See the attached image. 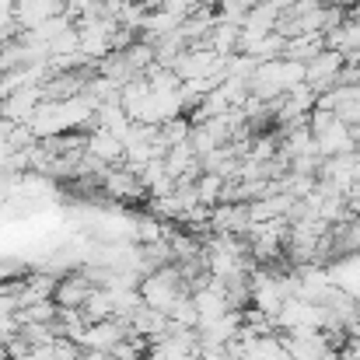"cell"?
<instances>
[{
    "label": "cell",
    "instance_id": "5b68a950",
    "mask_svg": "<svg viewBox=\"0 0 360 360\" xmlns=\"http://www.w3.org/2000/svg\"><path fill=\"white\" fill-rule=\"evenodd\" d=\"M42 102V88L39 84H25V88H14L4 102H0V116L14 122H28V116L35 112V105Z\"/></svg>",
    "mask_w": 360,
    "mask_h": 360
},
{
    "label": "cell",
    "instance_id": "6da1fadb",
    "mask_svg": "<svg viewBox=\"0 0 360 360\" xmlns=\"http://www.w3.org/2000/svg\"><path fill=\"white\" fill-rule=\"evenodd\" d=\"M136 290H140V297H143L147 308H158V311L168 315V308L175 304V297L186 294L189 287H186V280L179 276V266L168 262V266H158V269L143 273L140 283H136Z\"/></svg>",
    "mask_w": 360,
    "mask_h": 360
},
{
    "label": "cell",
    "instance_id": "52a82bcc",
    "mask_svg": "<svg viewBox=\"0 0 360 360\" xmlns=\"http://www.w3.org/2000/svg\"><path fill=\"white\" fill-rule=\"evenodd\" d=\"M238 42H241V25L217 18L214 28H210V35H207V46H210L217 56H231V53H238Z\"/></svg>",
    "mask_w": 360,
    "mask_h": 360
},
{
    "label": "cell",
    "instance_id": "9c48e42d",
    "mask_svg": "<svg viewBox=\"0 0 360 360\" xmlns=\"http://www.w3.org/2000/svg\"><path fill=\"white\" fill-rule=\"evenodd\" d=\"M56 301L53 297H42V301H32V304H21L14 311V322L18 326H28V322H53L56 319Z\"/></svg>",
    "mask_w": 360,
    "mask_h": 360
},
{
    "label": "cell",
    "instance_id": "8992f818",
    "mask_svg": "<svg viewBox=\"0 0 360 360\" xmlns=\"http://www.w3.org/2000/svg\"><path fill=\"white\" fill-rule=\"evenodd\" d=\"M60 11H63V0H18L14 4V21L21 28H35L46 18L60 14Z\"/></svg>",
    "mask_w": 360,
    "mask_h": 360
},
{
    "label": "cell",
    "instance_id": "7c38bea8",
    "mask_svg": "<svg viewBox=\"0 0 360 360\" xmlns=\"http://www.w3.org/2000/svg\"><path fill=\"white\" fill-rule=\"evenodd\" d=\"M329 4H333V7H343V11H350L357 0H329Z\"/></svg>",
    "mask_w": 360,
    "mask_h": 360
},
{
    "label": "cell",
    "instance_id": "277c9868",
    "mask_svg": "<svg viewBox=\"0 0 360 360\" xmlns=\"http://www.w3.org/2000/svg\"><path fill=\"white\" fill-rule=\"evenodd\" d=\"M91 290H95V283L88 280V273H84V269H74V273H67V276L56 280L53 301H56L60 308H81L84 297H88Z\"/></svg>",
    "mask_w": 360,
    "mask_h": 360
},
{
    "label": "cell",
    "instance_id": "4fadbf2b",
    "mask_svg": "<svg viewBox=\"0 0 360 360\" xmlns=\"http://www.w3.org/2000/svg\"><path fill=\"white\" fill-rule=\"evenodd\" d=\"M196 360H224V357H214V354H196Z\"/></svg>",
    "mask_w": 360,
    "mask_h": 360
},
{
    "label": "cell",
    "instance_id": "3957f363",
    "mask_svg": "<svg viewBox=\"0 0 360 360\" xmlns=\"http://www.w3.org/2000/svg\"><path fill=\"white\" fill-rule=\"evenodd\" d=\"M84 150L91 154V158H98L102 165H122V154H126V147H122V140L116 133H109V129H102V126H91L88 133H84Z\"/></svg>",
    "mask_w": 360,
    "mask_h": 360
},
{
    "label": "cell",
    "instance_id": "8fae6325",
    "mask_svg": "<svg viewBox=\"0 0 360 360\" xmlns=\"http://www.w3.org/2000/svg\"><path fill=\"white\" fill-rule=\"evenodd\" d=\"M168 319H172L175 326H186V329H196V326H200V311H196V304H193V294H189V290L175 297V304L168 308Z\"/></svg>",
    "mask_w": 360,
    "mask_h": 360
},
{
    "label": "cell",
    "instance_id": "7a4b0ae2",
    "mask_svg": "<svg viewBox=\"0 0 360 360\" xmlns=\"http://www.w3.org/2000/svg\"><path fill=\"white\" fill-rule=\"evenodd\" d=\"M102 193H105L109 200H120V203H140V200L147 196V189L140 186V179H136L133 172H126L122 165L105 168V175H102Z\"/></svg>",
    "mask_w": 360,
    "mask_h": 360
},
{
    "label": "cell",
    "instance_id": "5bb4252c",
    "mask_svg": "<svg viewBox=\"0 0 360 360\" xmlns=\"http://www.w3.org/2000/svg\"><path fill=\"white\" fill-rule=\"evenodd\" d=\"M63 4H67V0H63Z\"/></svg>",
    "mask_w": 360,
    "mask_h": 360
},
{
    "label": "cell",
    "instance_id": "30bf717a",
    "mask_svg": "<svg viewBox=\"0 0 360 360\" xmlns=\"http://www.w3.org/2000/svg\"><path fill=\"white\" fill-rule=\"evenodd\" d=\"M81 311H84V319H88V322H102V319H112V297H109V290H105V287H95V290H91V294L84 297Z\"/></svg>",
    "mask_w": 360,
    "mask_h": 360
},
{
    "label": "cell",
    "instance_id": "ba28073f",
    "mask_svg": "<svg viewBox=\"0 0 360 360\" xmlns=\"http://www.w3.org/2000/svg\"><path fill=\"white\" fill-rule=\"evenodd\" d=\"M224 182H228V179H221L217 172H200L196 182H193L196 200H200L203 207H217V203H221V193H224Z\"/></svg>",
    "mask_w": 360,
    "mask_h": 360
}]
</instances>
